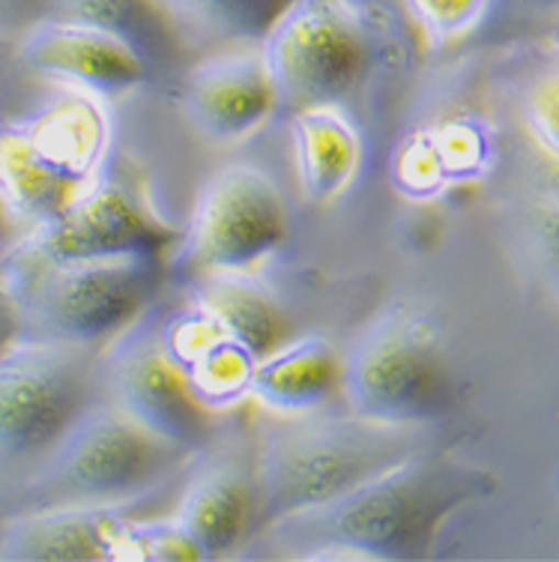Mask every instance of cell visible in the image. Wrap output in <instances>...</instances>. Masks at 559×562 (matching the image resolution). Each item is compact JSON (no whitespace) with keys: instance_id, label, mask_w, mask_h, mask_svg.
Listing matches in <instances>:
<instances>
[{"instance_id":"6da1fadb","label":"cell","mask_w":559,"mask_h":562,"mask_svg":"<svg viewBox=\"0 0 559 562\" xmlns=\"http://www.w3.org/2000/svg\"><path fill=\"white\" fill-rule=\"evenodd\" d=\"M114 159L111 102L7 66L0 76V210L12 237L57 218Z\"/></svg>"},{"instance_id":"7a4b0ae2","label":"cell","mask_w":559,"mask_h":562,"mask_svg":"<svg viewBox=\"0 0 559 562\" xmlns=\"http://www.w3.org/2000/svg\"><path fill=\"white\" fill-rule=\"evenodd\" d=\"M491 487L473 467L416 452L345 497L288 515L258 536L302 560H420L446 518Z\"/></svg>"},{"instance_id":"3957f363","label":"cell","mask_w":559,"mask_h":562,"mask_svg":"<svg viewBox=\"0 0 559 562\" xmlns=\"http://www.w3.org/2000/svg\"><path fill=\"white\" fill-rule=\"evenodd\" d=\"M168 279L161 255L54 258L12 237L0 251V293L15 338L105 347L159 303Z\"/></svg>"},{"instance_id":"277c9868","label":"cell","mask_w":559,"mask_h":562,"mask_svg":"<svg viewBox=\"0 0 559 562\" xmlns=\"http://www.w3.org/2000/svg\"><path fill=\"white\" fill-rule=\"evenodd\" d=\"M413 428L329 413H269L255 431V536L276 520L345 497L416 454Z\"/></svg>"},{"instance_id":"5b68a950","label":"cell","mask_w":559,"mask_h":562,"mask_svg":"<svg viewBox=\"0 0 559 562\" xmlns=\"http://www.w3.org/2000/svg\"><path fill=\"white\" fill-rule=\"evenodd\" d=\"M198 454L165 443L105 398L93 401L15 491L19 508L114 506L150 494Z\"/></svg>"},{"instance_id":"8992f818","label":"cell","mask_w":559,"mask_h":562,"mask_svg":"<svg viewBox=\"0 0 559 562\" xmlns=\"http://www.w3.org/2000/svg\"><path fill=\"white\" fill-rule=\"evenodd\" d=\"M97 345L31 341L0 347V485L15 491L81 413L102 398Z\"/></svg>"},{"instance_id":"52a82bcc","label":"cell","mask_w":559,"mask_h":562,"mask_svg":"<svg viewBox=\"0 0 559 562\" xmlns=\"http://www.w3.org/2000/svg\"><path fill=\"white\" fill-rule=\"evenodd\" d=\"M342 395L359 419L422 428L455 398L452 371L428 317L389 305L368 321L342 357Z\"/></svg>"},{"instance_id":"ba28073f","label":"cell","mask_w":559,"mask_h":562,"mask_svg":"<svg viewBox=\"0 0 559 562\" xmlns=\"http://www.w3.org/2000/svg\"><path fill=\"white\" fill-rule=\"evenodd\" d=\"M281 114L342 105L366 76L374 36L362 0H291L260 43Z\"/></svg>"},{"instance_id":"9c48e42d","label":"cell","mask_w":559,"mask_h":562,"mask_svg":"<svg viewBox=\"0 0 559 562\" xmlns=\"http://www.w3.org/2000/svg\"><path fill=\"white\" fill-rule=\"evenodd\" d=\"M288 239V204L276 180L255 165H225L194 195L192 216L168 251V276L251 272Z\"/></svg>"},{"instance_id":"30bf717a","label":"cell","mask_w":559,"mask_h":562,"mask_svg":"<svg viewBox=\"0 0 559 562\" xmlns=\"http://www.w3.org/2000/svg\"><path fill=\"white\" fill-rule=\"evenodd\" d=\"M99 386L108 404L186 452L201 454L222 428V413H213L194 395L168 357L159 303L102 347Z\"/></svg>"},{"instance_id":"8fae6325","label":"cell","mask_w":559,"mask_h":562,"mask_svg":"<svg viewBox=\"0 0 559 562\" xmlns=\"http://www.w3.org/2000/svg\"><path fill=\"white\" fill-rule=\"evenodd\" d=\"M180 237L161 222L135 186L114 171V162L85 198L60 216L33 227L19 239L54 258H120V255H161Z\"/></svg>"},{"instance_id":"7c38bea8","label":"cell","mask_w":559,"mask_h":562,"mask_svg":"<svg viewBox=\"0 0 559 562\" xmlns=\"http://www.w3.org/2000/svg\"><path fill=\"white\" fill-rule=\"evenodd\" d=\"M180 111L215 147H237L251 138L279 114L260 45H227L192 60L180 76Z\"/></svg>"},{"instance_id":"4fadbf2b","label":"cell","mask_w":559,"mask_h":562,"mask_svg":"<svg viewBox=\"0 0 559 562\" xmlns=\"http://www.w3.org/2000/svg\"><path fill=\"white\" fill-rule=\"evenodd\" d=\"M12 66L114 102L153 78L130 45L90 24L43 19L12 43Z\"/></svg>"},{"instance_id":"5bb4252c","label":"cell","mask_w":559,"mask_h":562,"mask_svg":"<svg viewBox=\"0 0 559 562\" xmlns=\"http://www.w3.org/2000/svg\"><path fill=\"white\" fill-rule=\"evenodd\" d=\"M132 503L12 512L0 530V562H108Z\"/></svg>"},{"instance_id":"9a60e30c","label":"cell","mask_w":559,"mask_h":562,"mask_svg":"<svg viewBox=\"0 0 559 562\" xmlns=\"http://www.w3.org/2000/svg\"><path fill=\"white\" fill-rule=\"evenodd\" d=\"M161 341L186 383L213 413L231 411L248 398L255 357L192 300L180 312L161 314Z\"/></svg>"},{"instance_id":"2e32d148","label":"cell","mask_w":559,"mask_h":562,"mask_svg":"<svg viewBox=\"0 0 559 562\" xmlns=\"http://www.w3.org/2000/svg\"><path fill=\"white\" fill-rule=\"evenodd\" d=\"M189 539L204 553V560H219L255 532V473L251 458L239 461H210L198 467L186 482L177 512L171 515Z\"/></svg>"},{"instance_id":"e0dca14e","label":"cell","mask_w":559,"mask_h":562,"mask_svg":"<svg viewBox=\"0 0 559 562\" xmlns=\"http://www.w3.org/2000/svg\"><path fill=\"white\" fill-rule=\"evenodd\" d=\"M48 19L90 24L118 36L150 66L153 78L183 76L192 55L161 0H52Z\"/></svg>"},{"instance_id":"ac0fdd59","label":"cell","mask_w":559,"mask_h":562,"mask_svg":"<svg viewBox=\"0 0 559 562\" xmlns=\"http://www.w3.org/2000/svg\"><path fill=\"white\" fill-rule=\"evenodd\" d=\"M342 390V357L323 336L284 338L255 362L248 398L267 413L321 411Z\"/></svg>"},{"instance_id":"d6986e66","label":"cell","mask_w":559,"mask_h":562,"mask_svg":"<svg viewBox=\"0 0 559 562\" xmlns=\"http://www.w3.org/2000/svg\"><path fill=\"white\" fill-rule=\"evenodd\" d=\"M288 120L302 198L312 206L333 204L362 168V135L338 105L297 111Z\"/></svg>"},{"instance_id":"ffe728a7","label":"cell","mask_w":559,"mask_h":562,"mask_svg":"<svg viewBox=\"0 0 559 562\" xmlns=\"http://www.w3.org/2000/svg\"><path fill=\"white\" fill-rule=\"evenodd\" d=\"M189 300L258 362L288 338L279 300L251 272H210L189 281Z\"/></svg>"},{"instance_id":"44dd1931","label":"cell","mask_w":559,"mask_h":562,"mask_svg":"<svg viewBox=\"0 0 559 562\" xmlns=\"http://www.w3.org/2000/svg\"><path fill=\"white\" fill-rule=\"evenodd\" d=\"M192 52L260 45L291 0H161Z\"/></svg>"},{"instance_id":"7402d4cb","label":"cell","mask_w":559,"mask_h":562,"mask_svg":"<svg viewBox=\"0 0 559 562\" xmlns=\"http://www.w3.org/2000/svg\"><path fill=\"white\" fill-rule=\"evenodd\" d=\"M407 31L425 48H449L473 36L496 12V0H395Z\"/></svg>"},{"instance_id":"603a6c76","label":"cell","mask_w":559,"mask_h":562,"mask_svg":"<svg viewBox=\"0 0 559 562\" xmlns=\"http://www.w3.org/2000/svg\"><path fill=\"white\" fill-rule=\"evenodd\" d=\"M186 562L204 560L198 544L189 539V532L174 518H135L132 515L120 527L114 548H111V562Z\"/></svg>"},{"instance_id":"cb8c5ba5","label":"cell","mask_w":559,"mask_h":562,"mask_svg":"<svg viewBox=\"0 0 559 562\" xmlns=\"http://www.w3.org/2000/svg\"><path fill=\"white\" fill-rule=\"evenodd\" d=\"M527 117L536 138L545 144V150L559 159V69H550L533 85L527 99Z\"/></svg>"},{"instance_id":"d4e9b609","label":"cell","mask_w":559,"mask_h":562,"mask_svg":"<svg viewBox=\"0 0 559 562\" xmlns=\"http://www.w3.org/2000/svg\"><path fill=\"white\" fill-rule=\"evenodd\" d=\"M52 0H0V40H19L33 24L48 19Z\"/></svg>"},{"instance_id":"484cf974","label":"cell","mask_w":559,"mask_h":562,"mask_svg":"<svg viewBox=\"0 0 559 562\" xmlns=\"http://www.w3.org/2000/svg\"><path fill=\"white\" fill-rule=\"evenodd\" d=\"M538 246L545 251V258L550 260V267L559 270V201L550 204L538 218Z\"/></svg>"},{"instance_id":"4316f807","label":"cell","mask_w":559,"mask_h":562,"mask_svg":"<svg viewBox=\"0 0 559 562\" xmlns=\"http://www.w3.org/2000/svg\"><path fill=\"white\" fill-rule=\"evenodd\" d=\"M496 10H517L529 15H557L559 0H496Z\"/></svg>"},{"instance_id":"83f0119b","label":"cell","mask_w":559,"mask_h":562,"mask_svg":"<svg viewBox=\"0 0 559 562\" xmlns=\"http://www.w3.org/2000/svg\"><path fill=\"white\" fill-rule=\"evenodd\" d=\"M12 336H15V321H12V312H10V303H7V296L0 293V347L7 345Z\"/></svg>"},{"instance_id":"f1b7e54d","label":"cell","mask_w":559,"mask_h":562,"mask_svg":"<svg viewBox=\"0 0 559 562\" xmlns=\"http://www.w3.org/2000/svg\"><path fill=\"white\" fill-rule=\"evenodd\" d=\"M12 512H15V497H12V491L0 485V530H3V524H7Z\"/></svg>"},{"instance_id":"f546056e","label":"cell","mask_w":559,"mask_h":562,"mask_svg":"<svg viewBox=\"0 0 559 562\" xmlns=\"http://www.w3.org/2000/svg\"><path fill=\"white\" fill-rule=\"evenodd\" d=\"M10 60H12V40H0V76L7 72Z\"/></svg>"},{"instance_id":"4dcf8cb0","label":"cell","mask_w":559,"mask_h":562,"mask_svg":"<svg viewBox=\"0 0 559 562\" xmlns=\"http://www.w3.org/2000/svg\"><path fill=\"white\" fill-rule=\"evenodd\" d=\"M0 239H12V231L7 225V216H3V210H0Z\"/></svg>"}]
</instances>
